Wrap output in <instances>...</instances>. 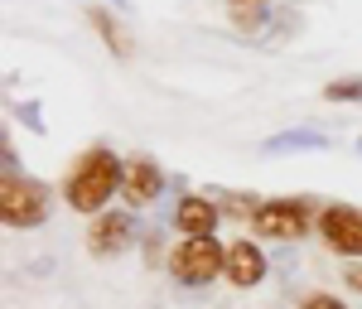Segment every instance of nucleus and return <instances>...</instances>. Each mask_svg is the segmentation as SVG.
<instances>
[{
  "instance_id": "nucleus-1",
  "label": "nucleus",
  "mask_w": 362,
  "mask_h": 309,
  "mask_svg": "<svg viewBox=\"0 0 362 309\" xmlns=\"http://www.w3.org/2000/svg\"><path fill=\"white\" fill-rule=\"evenodd\" d=\"M121 174H126V169L116 165L112 150H87L83 160L73 165L68 184H63V198H68V208H78V213H102V203L116 194Z\"/></svg>"
},
{
  "instance_id": "nucleus-2",
  "label": "nucleus",
  "mask_w": 362,
  "mask_h": 309,
  "mask_svg": "<svg viewBox=\"0 0 362 309\" xmlns=\"http://www.w3.org/2000/svg\"><path fill=\"white\" fill-rule=\"evenodd\" d=\"M174 276L184 285H203L213 281L218 271H227V256L218 247V237H189V242H179V252H174Z\"/></svg>"
},
{
  "instance_id": "nucleus-3",
  "label": "nucleus",
  "mask_w": 362,
  "mask_h": 309,
  "mask_svg": "<svg viewBox=\"0 0 362 309\" xmlns=\"http://www.w3.org/2000/svg\"><path fill=\"white\" fill-rule=\"evenodd\" d=\"M0 213L10 227H34L49 213V189L34 184V179H15L5 174V189H0Z\"/></svg>"
},
{
  "instance_id": "nucleus-4",
  "label": "nucleus",
  "mask_w": 362,
  "mask_h": 309,
  "mask_svg": "<svg viewBox=\"0 0 362 309\" xmlns=\"http://www.w3.org/2000/svg\"><path fill=\"white\" fill-rule=\"evenodd\" d=\"M256 232L261 237H276V242H295V237H305L309 227V203L305 198H271V203H261L256 208Z\"/></svg>"
},
{
  "instance_id": "nucleus-5",
  "label": "nucleus",
  "mask_w": 362,
  "mask_h": 309,
  "mask_svg": "<svg viewBox=\"0 0 362 309\" xmlns=\"http://www.w3.org/2000/svg\"><path fill=\"white\" fill-rule=\"evenodd\" d=\"M319 227H324V242L338 256H362V213L358 208H324Z\"/></svg>"
},
{
  "instance_id": "nucleus-6",
  "label": "nucleus",
  "mask_w": 362,
  "mask_h": 309,
  "mask_svg": "<svg viewBox=\"0 0 362 309\" xmlns=\"http://www.w3.org/2000/svg\"><path fill=\"white\" fill-rule=\"evenodd\" d=\"M160 189H165V174H160V165L155 160H131L126 165V174H121V194H126V203L131 208H145V203H155L160 198Z\"/></svg>"
},
{
  "instance_id": "nucleus-7",
  "label": "nucleus",
  "mask_w": 362,
  "mask_h": 309,
  "mask_svg": "<svg viewBox=\"0 0 362 309\" xmlns=\"http://www.w3.org/2000/svg\"><path fill=\"white\" fill-rule=\"evenodd\" d=\"M174 223H179L184 237H213V227H218V208H213L208 198H184L179 213H174Z\"/></svg>"
},
{
  "instance_id": "nucleus-8",
  "label": "nucleus",
  "mask_w": 362,
  "mask_h": 309,
  "mask_svg": "<svg viewBox=\"0 0 362 309\" xmlns=\"http://www.w3.org/2000/svg\"><path fill=\"white\" fill-rule=\"evenodd\" d=\"M266 276V256L256 252L251 242H237L232 252H227V281L232 285H256Z\"/></svg>"
},
{
  "instance_id": "nucleus-9",
  "label": "nucleus",
  "mask_w": 362,
  "mask_h": 309,
  "mask_svg": "<svg viewBox=\"0 0 362 309\" xmlns=\"http://www.w3.org/2000/svg\"><path fill=\"white\" fill-rule=\"evenodd\" d=\"M126 242H131V218H121V213H107L102 223L92 227V252H97V256L121 252Z\"/></svg>"
},
{
  "instance_id": "nucleus-10",
  "label": "nucleus",
  "mask_w": 362,
  "mask_h": 309,
  "mask_svg": "<svg viewBox=\"0 0 362 309\" xmlns=\"http://www.w3.org/2000/svg\"><path fill=\"white\" fill-rule=\"evenodd\" d=\"M232 20L242 29H261L266 25V0H232Z\"/></svg>"
},
{
  "instance_id": "nucleus-11",
  "label": "nucleus",
  "mask_w": 362,
  "mask_h": 309,
  "mask_svg": "<svg viewBox=\"0 0 362 309\" xmlns=\"http://www.w3.org/2000/svg\"><path fill=\"white\" fill-rule=\"evenodd\" d=\"M329 102H362V83H358V78L329 83Z\"/></svg>"
},
{
  "instance_id": "nucleus-12",
  "label": "nucleus",
  "mask_w": 362,
  "mask_h": 309,
  "mask_svg": "<svg viewBox=\"0 0 362 309\" xmlns=\"http://www.w3.org/2000/svg\"><path fill=\"white\" fill-rule=\"evenodd\" d=\"M300 309H348V305H343L338 295H309V300H305Z\"/></svg>"
},
{
  "instance_id": "nucleus-13",
  "label": "nucleus",
  "mask_w": 362,
  "mask_h": 309,
  "mask_svg": "<svg viewBox=\"0 0 362 309\" xmlns=\"http://www.w3.org/2000/svg\"><path fill=\"white\" fill-rule=\"evenodd\" d=\"M348 285H353V290H362V266H353V271H348Z\"/></svg>"
}]
</instances>
